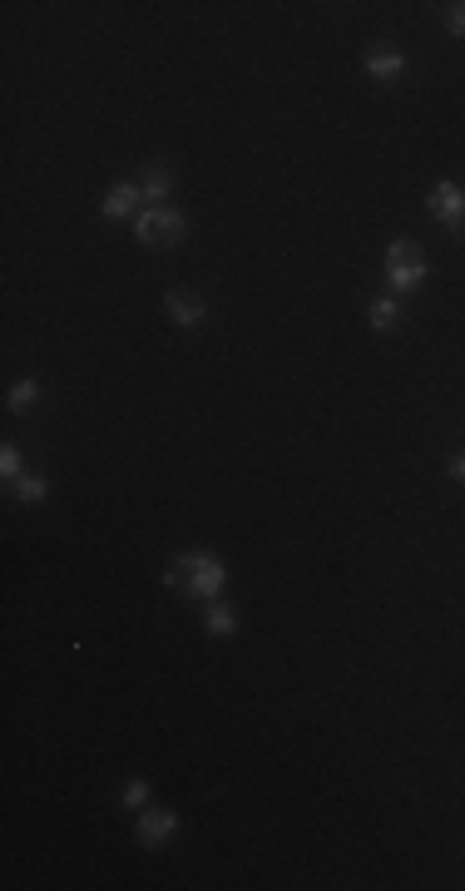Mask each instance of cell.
Instances as JSON below:
<instances>
[{
    "label": "cell",
    "mask_w": 465,
    "mask_h": 891,
    "mask_svg": "<svg viewBox=\"0 0 465 891\" xmlns=\"http://www.w3.org/2000/svg\"><path fill=\"white\" fill-rule=\"evenodd\" d=\"M139 198H144V194H139L134 183H114V189L105 194V214H109V218H124L129 208L139 204Z\"/></svg>",
    "instance_id": "ba28073f"
},
{
    "label": "cell",
    "mask_w": 465,
    "mask_h": 891,
    "mask_svg": "<svg viewBox=\"0 0 465 891\" xmlns=\"http://www.w3.org/2000/svg\"><path fill=\"white\" fill-rule=\"evenodd\" d=\"M169 312L179 317V327H199V317H203V307L193 298H183V292H169Z\"/></svg>",
    "instance_id": "9c48e42d"
},
{
    "label": "cell",
    "mask_w": 465,
    "mask_h": 891,
    "mask_svg": "<svg viewBox=\"0 0 465 891\" xmlns=\"http://www.w3.org/2000/svg\"><path fill=\"white\" fill-rule=\"evenodd\" d=\"M0 475H11V481L21 475V451H15V446H5V451H0Z\"/></svg>",
    "instance_id": "5bb4252c"
},
{
    "label": "cell",
    "mask_w": 465,
    "mask_h": 891,
    "mask_svg": "<svg viewBox=\"0 0 465 891\" xmlns=\"http://www.w3.org/2000/svg\"><path fill=\"white\" fill-rule=\"evenodd\" d=\"M183 575H189V594H193V600H213V594L223 590V580H228V569H223L213 555H203V550H199V555H183L179 569H169V584H179Z\"/></svg>",
    "instance_id": "6da1fadb"
},
{
    "label": "cell",
    "mask_w": 465,
    "mask_h": 891,
    "mask_svg": "<svg viewBox=\"0 0 465 891\" xmlns=\"http://www.w3.org/2000/svg\"><path fill=\"white\" fill-rule=\"evenodd\" d=\"M402 65H406V60H402V50H396V45H371L367 70L376 80H396V75H402Z\"/></svg>",
    "instance_id": "8992f818"
},
{
    "label": "cell",
    "mask_w": 465,
    "mask_h": 891,
    "mask_svg": "<svg viewBox=\"0 0 465 891\" xmlns=\"http://www.w3.org/2000/svg\"><path fill=\"white\" fill-rule=\"evenodd\" d=\"M426 208H431V218H441L451 233L465 228V189L461 183H435L431 194H426Z\"/></svg>",
    "instance_id": "277c9868"
},
{
    "label": "cell",
    "mask_w": 465,
    "mask_h": 891,
    "mask_svg": "<svg viewBox=\"0 0 465 891\" xmlns=\"http://www.w3.org/2000/svg\"><path fill=\"white\" fill-rule=\"evenodd\" d=\"M451 475H455V481H465V456H461V461H451Z\"/></svg>",
    "instance_id": "e0dca14e"
},
{
    "label": "cell",
    "mask_w": 465,
    "mask_h": 891,
    "mask_svg": "<svg viewBox=\"0 0 465 891\" xmlns=\"http://www.w3.org/2000/svg\"><path fill=\"white\" fill-rule=\"evenodd\" d=\"M386 278H392V288H396V292H411L416 282L426 278V258H421V248L406 243V238L386 248Z\"/></svg>",
    "instance_id": "3957f363"
},
{
    "label": "cell",
    "mask_w": 465,
    "mask_h": 891,
    "mask_svg": "<svg viewBox=\"0 0 465 891\" xmlns=\"http://www.w3.org/2000/svg\"><path fill=\"white\" fill-rule=\"evenodd\" d=\"M144 797H148V783H144V778H134V783L124 787V807H144Z\"/></svg>",
    "instance_id": "9a60e30c"
},
{
    "label": "cell",
    "mask_w": 465,
    "mask_h": 891,
    "mask_svg": "<svg viewBox=\"0 0 465 891\" xmlns=\"http://www.w3.org/2000/svg\"><path fill=\"white\" fill-rule=\"evenodd\" d=\"M15 495H21V500H45V481L40 475H21V481H15Z\"/></svg>",
    "instance_id": "4fadbf2b"
},
{
    "label": "cell",
    "mask_w": 465,
    "mask_h": 891,
    "mask_svg": "<svg viewBox=\"0 0 465 891\" xmlns=\"http://www.w3.org/2000/svg\"><path fill=\"white\" fill-rule=\"evenodd\" d=\"M402 323V307H396L392 298H381V302H371V327L376 332H392V327Z\"/></svg>",
    "instance_id": "30bf717a"
},
{
    "label": "cell",
    "mask_w": 465,
    "mask_h": 891,
    "mask_svg": "<svg viewBox=\"0 0 465 891\" xmlns=\"http://www.w3.org/2000/svg\"><path fill=\"white\" fill-rule=\"evenodd\" d=\"M173 827H179V817L159 807V812H148L144 822H139V842H144V847H164V842L173 837Z\"/></svg>",
    "instance_id": "5b68a950"
},
{
    "label": "cell",
    "mask_w": 465,
    "mask_h": 891,
    "mask_svg": "<svg viewBox=\"0 0 465 891\" xmlns=\"http://www.w3.org/2000/svg\"><path fill=\"white\" fill-rule=\"evenodd\" d=\"M451 30L465 35V5H451Z\"/></svg>",
    "instance_id": "2e32d148"
},
{
    "label": "cell",
    "mask_w": 465,
    "mask_h": 891,
    "mask_svg": "<svg viewBox=\"0 0 465 891\" xmlns=\"http://www.w3.org/2000/svg\"><path fill=\"white\" fill-rule=\"evenodd\" d=\"M232 629H238L232 609H218V604H213V609H208V634H232Z\"/></svg>",
    "instance_id": "7c38bea8"
},
{
    "label": "cell",
    "mask_w": 465,
    "mask_h": 891,
    "mask_svg": "<svg viewBox=\"0 0 465 891\" xmlns=\"http://www.w3.org/2000/svg\"><path fill=\"white\" fill-rule=\"evenodd\" d=\"M134 233H139V243H148V248H179L183 233H189V223H183L173 208H144Z\"/></svg>",
    "instance_id": "7a4b0ae2"
},
{
    "label": "cell",
    "mask_w": 465,
    "mask_h": 891,
    "mask_svg": "<svg viewBox=\"0 0 465 891\" xmlns=\"http://www.w3.org/2000/svg\"><path fill=\"white\" fill-rule=\"evenodd\" d=\"M35 401H40V387H35V382H21V387L11 391V411H30Z\"/></svg>",
    "instance_id": "8fae6325"
},
{
    "label": "cell",
    "mask_w": 465,
    "mask_h": 891,
    "mask_svg": "<svg viewBox=\"0 0 465 891\" xmlns=\"http://www.w3.org/2000/svg\"><path fill=\"white\" fill-rule=\"evenodd\" d=\"M169 189H173L169 164H148V169H144V189H139V194H144V204H148V208H159V198L169 194Z\"/></svg>",
    "instance_id": "52a82bcc"
}]
</instances>
